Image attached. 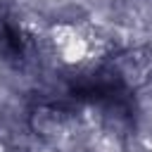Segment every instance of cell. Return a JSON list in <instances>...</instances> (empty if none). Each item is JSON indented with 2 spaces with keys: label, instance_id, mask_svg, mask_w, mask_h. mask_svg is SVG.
I'll use <instances>...</instances> for the list:
<instances>
[{
  "label": "cell",
  "instance_id": "cell-1",
  "mask_svg": "<svg viewBox=\"0 0 152 152\" xmlns=\"http://www.w3.org/2000/svg\"><path fill=\"white\" fill-rule=\"evenodd\" d=\"M48 43H50L52 52L57 55V59L66 66H78L95 57V38L69 21H59V24L50 26Z\"/></svg>",
  "mask_w": 152,
  "mask_h": 152
}]
</instances>
